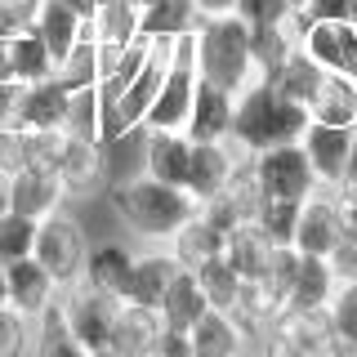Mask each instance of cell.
<instances>
[{
  "mask_svg": "<svg viewBox=\"0 0 357 357\" xmlns=\"http://www.w3.org/2000/svg\"><path fill=\"white\" fill-rule=\"evenodd\" d=\"M308 107L286 98L268 76H255L232 98V143L241 152H264L277 143H299L308 130Z\"/></svg>",
  "mask_w": 357,
  "mask_h": 357,
  "instance_id": "1",
  "label": "cell"
},
{
  "mask_svg": "<svg viewBox=\"0 0 357 357\" xmlns=\"http://www.w3.org/2000/svg\"><path fill=\"white\" fill-rule=\"evenodd\" d=\"M112 206H116L121 223L143 241H170L188 219L197 215V197L178 183L139 174L112 188Z\"/></svg>",
  "mask_w": 357,
  "mask_h": 357,
  "instance_id": "2",
  "label": "cell"
},
{
  "mask_svg": "<svg viewBox=\"0 0 357 357\" xmlns=\"http://www.w3.org/2000/svg\"><path fill=\"white\" fill-rule=\"evenodd\" d=\"M197 72L201 81L223 85L228 94H237L259 76L250 50V22L241 14H210L197 22Z\"/></svg>",
  "mask_w": 357,
  "mask_h": 357,
  "instance_id": "3",
  "label": "cell"
},
{
  "mask_svg": "<svg viewBox=\"0 0 357 357\" xmlns=\"http://www.w3.org/2000/svg\"><path fill=\"white\" fill-rule=\"evenodd\" d=\"M170 59H174V40L170 36H156L152 50H148V59H143V67L134 72V81L121 89L116 103L103 107V143H116V139H126V134L143 130L156 89H161L165 72H170Z\"/></svg>",
  "mask_w": 357,
  "mask_h": 357,
  "instance_id": "4",
  "label": "cell"
},
{
  "mask_svg": "<svg viewBox=\"0 0 357 357\" xmlns=\"http://www.w3.org/2000/svg\"><path fill=\"white\" fill-rule=\"evenodd\" d=\"M250 170L264 197H282V201H308L321 188L317 170H312L304 143H277V148L250 152Z\"/></svg>",
  "mask_w": 357,
  "mask_h": 357,
  "instance_id": "5",
  "label": "cell"
},
{
  "mask_svg": "<svg viewBox=\"0 0 357 357\" xmlns=\"http://www.w3.org/2000/svg\"><path fill=\"white\" fill-rule=\"evenodd\" d=\"M36 259L59 277V286H72L81 282V268H85V255H89V241H85V228L76 223L72 215L54 210L50 219H40L36 228Z\"/></svg>",
  "mask_w": 357,
  "mask_h": 357,
  "instance_id": "6",
  "label": "cell"
},
{
  "mask_svg": "<svg viewBox=\"0 0 357 357\" xmlns=\"http://www.w3.org/2000/svg\"><path fill=\"white\" fill-rule=\"evenodd\" d=\"M59 308H63V317H67V326H72V335L85 344L89 353H94V349H107V344H112V321H116L121 299H112V295H103V290L85 286V282H72V286L59 295Z\"/></svg>",
  "mask_w": 357,
  "mask_h": 357,
  "instance_id": "7",
  "label": "cell"
},
{
  "mask_svg": "<svg viewBox=\"0 0 357 357\" xmlns=\"http://www.w3.org/2000/svg\"><path fill=\"white\" fill-rule=\"evenodd\" d=\"M241 156L245 152L232 139H201V143H192V161H188V192L197 197V206H201V201H210V197H219L223 188H228V178L237 174Z\"/></svg>",
  "mask_w": 357,
  "mask_h": 357,
  "instance_id": "8",
  "label": "cell"
},
{
  "mask_svg": "<svg viewBox=\"0 0 357 357\" xmlns=\"http://www.w3.org/2000/svg\"><path fill=\"white\" fill-rule=\"evenodd\" d=\"M63 201H67V192H63L59 174L31 170V165L14 170L5 178V188H0V206L18 210V215H27V219H50L54 210H63Z\"/></svg>",
  "mask_w": 357,
  "mask_h": 357,
  "instance_id": "9",
  "label": "cell"
},
{
  "mask_svg": "<svg viewBox=\"0 0 357 357\" xmlns=\"http://www.w3.org/2000/svg\"><path fill=\"white\" fill-rule=\"evenodd\" d=\"M5 277H9V308L27 312L31 321L59 304V277H54L36 255H27V259H18V264H5Z\"/></svg>",
  "mask_w": 357,
  "mask_h": 357,
  "instance_id": "10",
  "label": "cell"
},
{
  "mask_svg": "<svg viewBox=\"0 0 357 357\" xmlns=\"http://www.w3.org/2000/svg\"><path fill=\"white\" fill-rule=\"evenodd\" d=\"M353 139H357V130H349V126H321V121H308V130H304L299 143H304V152H308L312 170H317V178H321V188L344 183Z\"/></svg>",
  "mask_w": 357,
  "mask_h": 357,
  "instance_id": "11",
  "label": "cell"
},
{
  "mask_svg": "<svg viewBox=\"0 0 357 357\" xmlns=\"http://www.w3.org/2000/svg\"><path fill=\"white\" fill-rule=\"evenodd\" d=\"M67 112H72V89L59 76L22 85V112L18 130H67Z\"/></svg>",
  "mask_w": 357,
  "mask_h": 357,
  "instance_id": "12",
  "label": "cell"
},
{
  "mask_svg": "<svg viewBox=\"0 0 357 357\" xmlns=\"http://www.w3.org/2000/svg\"><path fill=\"white\" fill-rule=\"evenodd\" d=\"M295 245L299 255H326L340 245V223H335V206H331V188H317L304 206H299V223H295Z\"/></svg>",
  "mask_w": 357,
  "mask_h": 357,
  "instance_id": "13",
  "label": "cell"
},
{
  "mask_svg": "<svg viewBox=\"0 0 357 357\" xmlns=\"http://www.w3.org/2000/svg\"><path fill=\"white\" fill-rule=\"evenodd\" d=\"M161 331H165L161 308H148V304H130V299H121L116 321H112V344H107V349H116L121 357H148Z\"/></svg>",
  "mask_w": 357,
  "mask_h": 357,
  "instance_id": "14",
  "label": "cell"
},
{
  "mask_svg": "<svg viewBox=\"0 0 357 357\" xmlns=\"http://www.w3.org/2000/svg\"><path fill=\"white\" fill-rule=\"evenodd\" d=\"M335 273H331V259L321 255H299L295 273H290V286H286V312H321L335 295Z\"/></svg>",
  "mask_w": 357,
  "mask_h": 357,
  "instance_id": "15",
  "label": "cell"
},
{
  "mask_svg": "<svg viewBox=\"0 0 357 357\" xmlns=\"http://www.w3.org/2000/svg\"><path fill=\"white\" fill-rule=\"evenodd\" d=\"M232 98H237V94H228L223 85L197 81L192 112H188L183 134L192 143H201V139H232Z\"/></svg>",
  "mask_w": 357,
  "mask_h": 357,
  "instance_id": "16",
  "label": "cell"
},
{
  "mask_svg": "<svg viewBox=\"0 0 357 357\" xmlns=\"http://www.w3.org/2000/svg\"><path fill=\"white\" fill-rule=\"evenodd\" d=\"M188 161H192V139H188L183 130H148V148H143V174L188 188Z\"/></svg>",
  "mask_w": 357,
  "mask_h": 357,
  "instance_id": "17",
  "label": "cell"
},
{
  "mask_svg": "<svg viewBox=\"0 0 357 357\" xmlns=\"http://www.w3.org/2000/svg\"><path fill=\"white\" fill-rule=\"evenodd\" d=\"M308 116L321 121V126L357 130V76L353 72H326L308 98Z\"/></svg>",
  "mask_w": 357,
  "mask_h": 357,
  "instance_id": "18",
  "label": "cell"
},
{
  "mask_svg": "<svg viewBox=\"0 0 357 357\" xmlns=\"http://www.w3.org/2000/svg\"><path fill=\"white\" fill-rule=\"evenodd\" d=\"M130 273H134V255L126 250V245H116V241H103V245H89L81 282L103 290V295H112V299H126Z\"/></svg>",
  "mask_w": 357,
  "mask_h": 357,
  "instance_id": "19",
  "label": "cell"
},
{
  "mask_svg": "<svg viewBox=\"0 0 357 357\" xmlns=\"http://www.w3.org/2000/svg\"><path fill=\"white\" fill-rule=\"evenodd\" d=\"M59 183L67 197H89L103 183V143L98 139H67L63 165H59Z\"/></svg>",
  "mask_w": 357,
  "mask_h": 357,
  "instance_id": "20",
  "label": "cell"
},
{
  "mask_svg": "<svg viewBox=\"0 0 357 357\" xmlns=\"http://www.w3.org/2000/svg\"><path fill=\"white\" fill-rule=\"evenodd\" d=\"M273 250H277V241L268 237V232H264L255 219L241 223L237 232H228V237H223V259L237 268L245 282H255V277L268 273V264H273Z\"/></svg>",
  "mask_w": 357,
  "mask_h": 357,
  "instance_id": "21",
  "label": "cell"
},
{
  "mask_svg": "<svg viewBox=\"0 0 357 357\" xmlns=\"http://www.w3.org/2000/svg\"><path fill=\"white\" fill-rule=\"evenodd\" d=\"M188 335H192V357H237L250 349L241 321L232 312H219V308H210Z\"/></svg>",
  "mask_w": 357,
  "mask_h": 357,
  "instance_id": "22",
  "label": "cell"
},
{
  "mask_svg": "<svg viewBox=\"0 0 357 357\" xmlns=\"http://www.w3.org/2000/svg\"><path fill=\"white\" fill-rule=\"evenodd\" d=\"M210 312V299H206V286L197 282L192 268H178V277L170 282V290L161 295V317L165 326L174 331H192L201 317Z\"/></svg>",
  "mask_w": 357,
  "mask_h": 357,
  "instance_id": "23",
  "label": "cell"
},
{
  "mask_svg": "<svg viewBox=\"0 0 357 357\" xmlns=\"http://www.w3.org/2000/svg\"><path fill=\"white\" fill-rule=\"evenodd\" d=\"M174 277H178V259H174L170 250L139 255V259H134V273H130V290H126V299H130V304L161 308V295L170 290Z\"/></svg>",
  "mask_w": 357,
  "mask_h": 357,
  "instance_id": "24",
  "label": "cell"
},
{
  "mask_svg": "<svg viewBox=\"0 0 357 357\" xmlns=\"http://www.w3.org/2000/svg\"><path fill=\"white\" fill-rule=\"evenodd\" d=\"M139 14H143V9L130 5V0H103V5L81 22V36L98 40V45H130L134 36H143V31H139Z\"/></svg>",
  "mask_w": 357,
  "mask_h": 357,
  "instance_id": "25",
  "label": "cell"
},
{
  "mask_svg": "<svg viewBox=\"0 0 357 357\" xmlns=\"http://www.w3.org/2000/svg\"><path fill=\"white\" fill-rule=\"evenodd\" d=\"M268 81H273L277 89H282L286 98H295V103H304L308 107V98H312V89L321 85V76H326V67H321L312 54L304 50V45H295V50L286 54L282 63L273 67V72H264Z\"/></svg>",
  "mask_w": 357,
  "mask_h": 357,
  "instance_id": "26",
  "label": "cell"
},
{
  "mask_svg": "<svg viewBox=\"0 0 357 357\" xmlns=\"http://www.w3.org/2000/svg\"><path fill=\"white\" fill-rule=\"evenodd\" d=\"M197 22H201V9H197V0H148L143 5V14H139V31L148 40L156 36H188V31H197Z\"/></svg>",
  "mask_w": 357,
  "mask_h": 357,
  "instance_id": "27",
  "label": "cell"
},
{
  "mask_svg": "<svg viewBox=\"0 0 357 357\" xmlns=\"http://www.w3.org/2000/svg\"><path fill=\"white\" fill-rule=\"evenodd\" d=\"M165 245H170V255L178 259V268H201L206 259L223 255V232L215 228V223H206V219H201V210H197V215L188 219Z\"/></svg>",
  "mask_w": 357,
  "mask_h": 357,
  "instance_id": "28",
  "label": "cell"
},
{
  "mask_svg": "<svg viewBox=\"0 0 357 357\" xmlns=\"http://www.w3.org/2000/svg\"><path fill=\"white\" fill-rule=\"evenodd\" d=\"M9 67H14V81H22V85L59 76V59L50 54V45H45L36 27L22 31V36H9Z\"/></svg>",
  "mask_w": 357,
  "mask_h": 357,
  "instance_id": "29",
  "label": "cell"
},
{
  "mask_svg": "<svg viewBox=\"0 0 357 357\" xmlns=\"http://www.w3.org/2000/svg\"><path fill=\"white\" fill-rule=\"evenodd\" d=\"M31 357H89V349L72 335L59 304L31 321Z\"/></svg>",
  "mask_w": 357,
  "mask_h": 357,
  "instance_id": "30",
  "label": "cell"
},
{
  "mask_svg": "<svg viewBox=\"0 0 357 357\" xmlns=\"http://www.w3.org/2000/svg\"><path fill=\"white\" fill-rule=\"evenodd\" d=\"M331 349L340 357H357V282H340L326 304Z\"/></svg>",
  "mask_w": 357,
  "mask_h": 357,
  "instance_id": "31",
  "label": "cell"
},
{
  "mask_svg": "<svg viewBox=\"0 0 357 357\" xmlns=\"http://www.w3.org/2000/svg\"><path fill=\"white\" fill-rule=\"evenodd\" d=\"M36 31L45 36L54 59H67L72 54V45L81 40V14L76 9H67L63 0H40V14H36Z\"/></svg>",
  "mask_w": 357,
  "mask_h": 357,
  "instance_id": "32",
  "label": "cell"
},
{
  "mask_svg": "<svg viewBox=\"0 0 357 357\" xmlns=\"http://www.w3.org/2000/svg\"><path fill=\"white\" fill-rule=\"evenodd\" d=\"M192 273H197V282L206 286L210 308H219V312H232V308H237V299H241V290H245V277L228 259H223V255L206 259L201 268H192Z\"/></svg>",
  "mask_w": 357,
  "mask_h": 357,
  "instance_id": "33",
  "label": "cell"
},
{
  "mask_svg": "<svg viewBox=\"0 0 357 357\" xmlns=\"http://www.w3.org/2000/svg\"><path fill=\"white\" fill-rule=\"evenodd\" d=\"M36 228L40 219H27L18 210L0 206V264H18L36 250Z\"/></svg>",
  "mask_w": 357,
  "mask_h": 357,
  "instance_id": "34",
  "label": "cell"
},
{
  "mask_svg": "<svg viewBox=\"0 0 357 357\" xmlns=\"http://www.w3.org/2000/svg\"><path fill=\"white\" fill-rule=\"evenodd\" d=\"M299 206H304V201L264 197L259 210H255V223H259V228H264L277 245H290V241H295V223H299Z\"/></svg>",
  "mask_w": 357,
  "mask_h": 357,
  "instance_id": "35",
  "label": "cell"
},
{
  "mask_svg": "<svg viewBox=\"0 0 357 357\" xmlns=\"http://www.w3.org/2000/svg\"><path fill=\"white\" fill-rule=\"evenodd\" d=\"M59 81L67 89H85V85H98V40H76L72 54L59 63Z\"/></svg>",
  "mask_w": 357,
  "mask_h": 357,
  "instance_id": "36",
  "label": "cell"
},
{
  "mask_svg": "<svg viewBox=\"0 0 357 357\" xmlns=\"http://www.w3.org/2000/svg\"><path fill=\"white\" fill-rule=\"evenodd\" d=\"M31 349V317L18 308H0V357H22Z\"/></svg>",
  "mask_w": 357,
  "mask_h": 357,
  "instance_id": "37",
  "label": "cell"
},
{
  "mask_svg": "<svg viewBox=\"0 0 357 357\" xmlns=\"http://www.w3.org/2000/svg\"><path fill=\"white\" fill-rule=\"evenodd\" d=\"M331 206H335V223H340V237L357 241V188L335 183L331 188Z\"/></svg>",
  "mask_w": 357,
  "mask_h": 357,
  "instance_id": "38",
  "label": "cell"
},
{
  "mask_svg": "<svg viewBox=\"0 0 357 357\" xmlns=\"http://www.w3.org/2000/svg\"><path fill=\"white\" fill-rule=\"evenodd\" d=\"M353 5L357 0H308L304 18L308 22H353Z\"/></svg>",
  "mask_w": 357,
  "mask_h": 357,
  "instance_id": "39",
  "label": "cell"
},
{
  "mask_svg": "<svg viewBox=\"0 0 357 357\" xmlns=\"http://www.w3.org/2000/svg\"><path fill=\"white\" fill-rule=\"evenodd\" d=\"M18 112H22V81H0V134L18 130Z\"/></svg>",
  "mask_w": 357,
  "mask_h": 357,
  "instance_id": "40",
  "label": "cell"
},
{
  "mask_svg": "<svg viewBox=\"0 0 357 357\" xmlns=\"http://www.w3.org/2000/svg\"><path fill=\"white\" fill-rule=\"evenodd\" d=\"M290 9V0H237V14L250 22V27H259V22H277Z\"/></svg>",
  "mask_w": 357,
  "mask_h": 357,
  "instance_id": "41",
  "label": "cell"
},
{
  "mask_svg": "<svg viewBox=\"0 0 357 357\" xmlns=\"http://www.w3.org/2000/svg\"><path fill=\"white\" fill-rule=\"evenodd\" d=\"M148 357H192V335L165 326L161 335H156V344H152V353H148Z\"/></svg>",
  "mask_w": 357,
  "mask_h": 357,
  "instance_id": "42",
  "label": "cell"
},
{
  "mask_svg": "<svg viewBox=\"0 0 357 357\" xmlns=\"http://www.w3.org/2000/svg\"><path fill=\"white\" fill-rule=\"evenodd\" d=\"M331 259V273H335V282H357V241H344L326 255Z\"/></svg>",
  "mask_w": 357,
  "mask_h": 357,
  "instance_id": "43",
  "label": "cell"
},
{
  "mask_svg": "<svg viewBox=\"0 0 357 357\" xmlns=\"http://www.w3.org/2000/svg\"><path fill=\"white\" fill-rule=\"evenodd\" d=\"M197 9H201V18H210V14H237V0H197Z\"/></svg>",
  "mask_w": 357,
  "mask_h": 357,
  "instance_id": "44",
  "label": "cell"
},
{
  "mask_svg": "<svg viewBox=\"0 0 357 357\" xmlns=\"http://www.w3.org/2000/svg\"><path fill=\"white\" fill-rule=\"evenodd\" d=\"M63 5H67V9H76V14H81V22H85L98 5H103V0H63Z\"/></svg>",
  "mask_w": 357,
  "mask_h": 357,
  "instance_id": "45",
  "label": "cell"
},
{
  "mask_svg": "<svg viewBox=\"0 0 357 357\" xmlns=\"http://www.w3.org/2000/svg\"><path fill=\"white\" fill-rule=\"evenodd\" d=\"M0 81H14V67H9V40L0 36Z\"/></svg>",
  "mask_w": 357,
  "mask_h": 357,
  "instance_id": "46",
  "label": "cell"
},
{
  "mask_svg": "<svg viewBox=\"0 0 357 357\" xmlns=\"http://www.w3.org/2000/svg\"><path fill=\"white\" fill-rule=\"evenodd\" d=\"M344 183L357 188V139H353V152H349V170H344Z\"/></svg>",
  "mask_w": 357,
  "mask_h": 357,
  "instance_id": "47",
  "label": "cell"
},
{
  "mask_svg": "<svg viewBox=\"0 0 357 357\" xmlns=\"http://www.w3.org/2000/svg\"><path fill=\"white\" fill-rule=\"evenodd\" d=\"M9 304V277H5V264H0V308Z\"/></svg>",
  "mask_w": 357,
  "mask_h": 357,
  "instance_id": "48",
  "label": "cell"
},
{
  "mask_svg": "<svg viewBox=\"0 0 357 357\" xmlns=\"http://www.w3.org/2000/svg\"><path fill=\"white\" fill-rule=\"evenodd\" d=\"M89 357H121V353H116V349H94Z\"/></svg>",
  "mask_w": 357,
  "mask_h": 357,
  "instance_id": "49",
  "label": "cell"
},
{
  "mask_svg": "<svg viewBox=\"0 0 357 357\" xmlns=\"http://www.w3.org/2000/svg\"><path fill=\"white\" fill-rule=\"evenodd\" d=\"M312 357H340V353H335V349H321V353H312Z\"/></svg>",
  "mask_w": 357,
  "mask_h": 357,
  "instance_id": "50",
  "label": "cell"
},
{
  "mask_svg": "<svg viewBox=\"0 0 357 357\" xmlns=\"http://www.w3.org/2000/svg\"><path fill=\"white\" fill-rule=\"evenodd\" d=\"M237 357H259V349H245V353H237Z\"/></svg>",
  "mask_w": 357,
  "mask_h": 357,
  "instance_id": "51",
  "label": "cell"
},
{
  "mask_svg": "<svg viewBox=\"0 0 357 357\" xmlns=\"http://www.w3.org/2000/svg\"><path fill=\"white\" fill-rule=\"evenodd\" d=\"M308 5V0H290V9H304Z\"/></svg>",
  "mask_w": 357,
  "mask_h": 357,
  "instance_id": "52",
  "label": "cell"
},
{
  "mask_svg": "<svg viewBox=\"0 0 357 357\" xmlns=\"http://www.w3.org/2000/svg\"><path fill=\"white\" fill-rule=\"evenodd\" d=\"M130 5H139V9H143V5H148V0H130Z\"/></svg>",
  "mask_w": 357,
  "mask_h": 357,
  "instance_id": "53",
  "label": "cell"
}]
</instances>
